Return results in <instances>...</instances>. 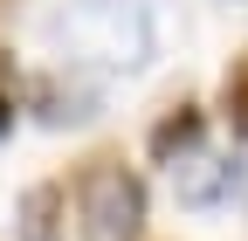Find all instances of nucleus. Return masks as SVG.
I'll return each instance as SVG.
<instances>
[{
	"label": "nucleus",
	"mask_w": 248,
	"mask_h": 241,
	"mask_svg": "<svg viewBox=\"0 0 248 241\" xmlns=\"http://www.w3.org/2000/svg\"><path fill=\"white\" fill-rule=\"evenodd\" d=\"M62 42H69L83 62L138 69L152 55V14L138 7V0H83V7L62 21Z\"/></svg>",
	"instance_id": "1"
},
{
	"label": "nucleus",
	"mask_w": 248,
	"mask_h": 241,
	"mask_svg": "<svg viewBox=\"0 0 248 241\" xmlns=\"http://www.w3.org/2000/svg\"><path fill=\"white\" fill-rule=\"evenodd\" d=\"M83 241H138L145 234V179L124 159H90L76 179Z\"/></svg>",
	"instance_id": "2"
},
{
	"label": "nucleus",
	"mask_w": 248,
	"mask_h": 241,
	"mask_svg": "<svg viewBox=\"0 0 248 241\" xmlns=\"http://www.w3.org/2000/svg\"><path fill=\"white\" fill-rule=\"evenodd\" d=\"M241 186H248V172H241L234 152H200L193 145L186 159H172V193H179V207H193V214L241 200Z\"/></svg>",
	"instance_id": "3"
},
{
	"label": "nucleus",
	"mask_w": 248,
	"mask_h": 241,
	"mask_svg": "<svg viewBox=\"0 0 248 241\" xmlns=\"http://www.w3.org/2000/svg\"><path fill=\"white\" fill-rule=\"evenodd\" d=\"M97 104H104V97H97L83 76H69V83H62V76H42V83H35V117L55 124V131H62V124H90Z\"/></svg>",
	"instance_id": "4"
},
{
	"label": "nucleus",
	"mask_w": 248,
	"mask_h": 241,
	"mask_svg": "<svg viewBox=\"0 0 248 241\" xmlns=\"http://www.w3.org/2000/svg\"><path fill=\"white\" fill-rule=\"evenodd\" d=\"M200 131H207V117L193 110V104H179V110H166L159 117V131H152V159L159 166H172V159H186L200 145Z\"/></svg>",
	"instance_id": "5"
},
{
	"label": "nucleus",
	"mask_w": 248,
	"mask_h": 241,
	"mask_svg": "<svg viewBox=\"0 0 248 241\" xmlns=\"http://www.w3.org/2000/svg\"><path fill=\"white\" fill-rule=\"evenodd\" d=\"M21 241H62V186L21 193Z\"/></svg>",
	"instance_id": "6"
},
{
	"label": "nucleus",
	"mask_w": 248,
	"mask_h": 241,
	"mask_svg": "<svg viewBox=\"0 0 248 241\" xmlns=\"http://www.w3.org/2000/svg\"><path fill=\"white\" fill-rule=\"evenodd\" d=\"M221 104H228V124L248 138V55H234V69H228V83H221Z\"/></svg>",
	"instance_id": "7"
},
{
	"label": "nucleus",
	"mask_w": 248,
	"mask_h": 241,
	"mask_svg": "<svg viewBox=\"0 0 248 241\" xmlns=\"http://www.w3.org/2000/svg\"><path fill=\"white\" fill-rule=\"evenodd\" d=\"M7 131H14V97L0 90V138H7Z\"/></svg>",
	"instance_id": "8"
},
{
	"label": "nucleus",
	"mask_w": 248,
	"mask_h": 241,
	"mask_svg": "<svg viewBox=\"0 0 248 241\" xmlns=\"http://www.w3.org/2000/svg\"><path fill=\"white\" fill-rule=\"evenodd\" d=\"M0 69H7V55H0Z\"/></svg>",
	"instance_id": "9"
}]
</instances>
